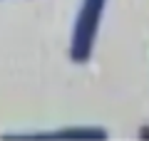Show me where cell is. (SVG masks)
<instances>
[{"label":"cell","mask_w":149,"mask_h":141,"mask_svg":"<svg viewBox=\"0 0 149 141\" xmlns=\"http://www.w3.org/2000/svg\"><path fill=\"white\" fill-rule=\"evenodd\" d=\"M104 5L107 0H82L80 12L74 17V27H72V42H70V57L74 64L90 62L92 52H95L100 22L104 15Z\"/></svg>","instance_id":"1"},{"label":"cell","mask_w":149,"mask_h":141,"mask_svg":"<svg viewBox=\"0 0 149 141\" xmlns=\"http://www.w3.org/2000/svg\"><path fill=\"white\" fill-rule=\"evenodd\" d=\"M8 139H107V131L102 126H67L50 134H17Z\"/></svg>","instance_id":"2"}]
</instances>
